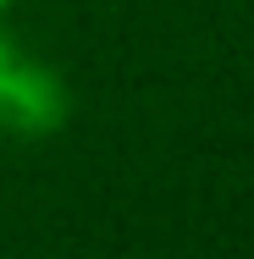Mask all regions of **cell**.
<instances>
[{"instance_id": "6da1fadb", "label": "cell", "mask_w": 254, "mask_h": 259, "mask_svg": "<svg viewBox=\"0 0 254 259\" xmlns=\"http://www.w3.org/2000/svg\"><path fill=\"white\" fill-rule=\"evenodd\" d=\"M66 121V94L39 61L0 39V138H45Z\"/></svg>"}, {"instance_id": "7a4b0ae2", "label": "cell", "mask_w": 254, "mask_h": 259, "mask_svg": "<svg viewBox=\"0 0 254 259\" xmlns=\"http://www.w3.org/2000/svg\"><path fill=\"white\" fill-rule=\"evenodd\" d=\"M0 6H6V0H0Z\"/></svg>"}]
</instances>
